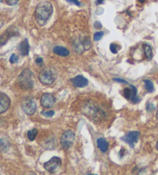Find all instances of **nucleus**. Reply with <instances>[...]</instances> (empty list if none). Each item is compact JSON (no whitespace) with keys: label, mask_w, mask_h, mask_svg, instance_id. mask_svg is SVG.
Returning <instances> with one entry per match:
<instances>
[{"label":"nucleus","mask_w":158,"mask_h":175,"mask_svg":"<svg viewBox=\"0 0 158 175\" xmlns=\"http://www.w3.org/2000/svg\"><path fill=\"white\" fill-rule=\"evenodd\" d=\"M53 13V7L49 1L44 0L39 2L35 10V17L36 22L40 26H44Z\"/></svg>","instance_id":"f257e3e1"},{"label":"nucleus","mask_w":158,"mask_h":175,"mask_svg":"<svg viewBox=\"0 0 158 175\" xmlns=\"http://www.w3.org/2000/svg\"><path fill=\"white\" fill-rule=\"evenodd\" d=\"M18 83L22 89L28 90L33 87V76L30 69H25L22 71L18 77Z\"/></svg>","instance_id":"f03ea898"},{"label":"nucleus","mask_w":158,"mask_h":175,"mask_svg":"<svg viewBox=\"0 0 158 175\" xmlns=\"http://www.w3.org/2000/svg\"><path fill=\"white\" fill-rule=\"evenodd\" d=\"M57 79V73L53 68H45L39 75V81L45 85H52Z\"/></svg>","instance_id":"7ed1b4c3"},{"label":"nucleus","mask_w":158,"mask_h":175,"mask_svg":"<svg viewBox=\"0 0 158 175\" xmlns=\"http://www.w3.org/2000/svg\"><path fill=\"white\" fill-rule=\"evenodd\" d=\"M75 140V134L73 131L68 130L63 133L61 137L60 143L63 150H68L72 147Z\"/></svg>","instance_id":"20e7f679"},{"label":"nucleus","mask_w":158,"mask_h":175,"mask_svg":"<svg viewBox=\"0 0 158 175\" xmlns=\"http://www.w3.org/2000/svg\"><path fill=\"white\" fill-rule=\"evenodd\" d=\"M62 161L61 159L58 157H53L49 160L44 164V168L46 171L51 174H54L57 172L60 168H61Z\"/></svg>","instance_id":"39448f33"},{"label":"nucleus","mask_w":158,"mask_h":175,"mask_svg":"<svg viewBox=\"0 0 158 175\" xmlns=\"http://www.w3.org/2000/svg\"><path fill=\"white\" fill-rule=\"evenodd\" d=\"M22 109L26 114L31 116L35 114L36 110V103L32 98L26 97L22 103Z\"/></svg>","instance_id":"423d86ee"},{"label":"nucleus","mask_w":158,"mask_h":175,"mask_svg":"<svg viewBox=\"0 0 158 175\" xmlns=\"http://www.w3.org/2000/svg\"><path fill=\"white\" fill-rule=\"evenodd\" d=\"M123 97L134 103H137L140 101V98L137 96V89L133 85H130V88H125L123 92Z\"/></svg>","instance_id":"0eeeda50"},{"label":"nucleus","mask_w":158,"mask_h":175,"mask_svg":"<svg viewBox=\"0 0 158 175\" xmlns=\"http://www.w3.org/2000/svg\"><path fill=\"white\" fill-rule=\"evenodd\" d=\"M140 137V133L138 131H130L127 133L126 135L121 137V140L127 143L131 148H134L137 143Z\"/></svg>","instance_id":"6e6552de"},{"label":"nucleus","mask_w":158,"mask_h":175,"mask_svg":"<svg viewBox=\"0 0 158 175\" xmlns=\"http://www.w3.org/2000/svg\"><path fill=\"white\" fill-rule=\"evenodd\" d=\"M56 103V98L51 93H44L41 97L40 103L44 108H51Z\"/></svg>","instance_id":"1a4fd4ad"},{"label":"nucleus","mask_w":158,"mask_h":175,"mask_svg":"<svg viewBox=\"0 0 158 175\" xmlns=\"http://www.w3.org/2000/svg\"><path fill=\"white\" fill-rule=\"evenodd\" d=\"M10 106V99L6 93H0V114L5 113Z\"/></svg>","instance_id":"9d476101"},{"label":"nucleus","mask_w":158,"mask_h":175,"mask_svg":"<svg viewBox=\"0 0 158 175\" xmlns=\"http://www.w3.org/2000/svg\"><path fill=\"white\" fill-rule=\"evenodd\" d=\"M11 28L8 29L6 32H4L3 34L0 35V47H2L5 44H6L7 41L13 36H15L16 35H17V31L14 30H10Z\"/></svg>","instance_id":"9b49d317"},{"label":"nucleus","mask_w":158,"mask_h":175,"mask_svg":"<svg viewBox=\"0 0 158 175\" xmlns=\"http://www.w3.org/2000/svg\"><path fill=\"white\" fill-rule=\"evenodd\" d=\"M71 82L73 83V85L76 87L79 88H83L85 87L88 85V80L86 78L83 77V76H81V75H79V76H76L74 78H73L71 80Z\"/></svg>","instance_id":"f8f14e48"},{"label":"nucleus","mask_w":158,"mask_h":175,"mask_svg":"<svg viewBox=\"0 0 158 175\" xmlns=\"http://www.w3.org/2000/svg\"><path fill=\"white\" fill-rule=\"evenodd\" d=\"M19 49L22 56H27L30 52V44H29L28 39H25L22 43L19 44Z\"/></svg>","instance_id":"ddd939ff"},{"label":"nucleus","mask_w":158,"mask_h":175,"mask_svg":"<svg viewBox=\"0 0 158 175\" xmlns=\"http://www.w3.org/2000/svg\"><path fill=\"white\" fill-rule=\"evenodd\" d=\"M97 147L100 150L101 152L103 153H105L108 150V147H109V143H108L107 140L103 137H100L97 139Z\"/></svg>","instance_id":"4468645a"},{"label":"nucleus","mask_w":158,"mask_h":175,"mask_svg":"<svg viewBox=\"0 0 158 175\" xmlns=\"http://www.w3.org/2000/svg\"><path fill=\"white\" fill-rule=\"evenodd\" d=\"M53 52L55 54L60 56H67L69 55V51L66 48L63 47H60V46L54 47Z\"/></svg>","instance_id":"2eb2a0df"},{"label":"nucleus","mask_w":158,"mask_h":175,"mask_svg":"<svg viewBox=\"0 0 158 175\" xmlns=\"http://www.w3.org/2000/svg\"><path fill=\"white\" fill-rule=\"evenodd\" d=\"M10 142L6 139H0V153H5L10 148Z\"/></svg>","instance_id":"dca6fc26"},{"label":"nucleus","mask_w":158,"mask_h":175,"mask_svg":"<svg viewBox=\"0 0 158 175\" xmlns=\"http://www.w3.org/2000/svg\"><path fill=\"white\" fill-rule=\"evenodd\" d=\"M143 51H144V53H145L146 57L147 58V60H152L153 51H152V48H151V46H149L148 44H143Z\"/></svg>","instance_id":"f3484780"},{"label":"nucleus","mask_w":158,"mask_h":175,"mask_svg":"<svg viewBox=\"0 0 158 175\" xmlns=\"http://www.w3.org/2000/svg\"><path fill=\"white\" fill-rule=\"evenodd\" d=\"M143 83L145 84V88L147 89V91L148 93H152L154 90V84L151 82L150 80H143Z\"/></svg>","instance_id":"a211bd4d"},{"label":"nucleus","mask_w":158,"mask_h":175,"mask_svg":"<svg viewBox=\"0 0 158 175\" xmlns=\"http://www.w3.org/2000/svg\"><path fill=\"white\" fill-rule=\"evenodd\" d=\"M37 134L38 131L36 129H32L31 131H29L28 133H27V136H28L29 140H31V141L35 140L36 136H37Z\"/></svg>","instance_id":"6ab92c4d"},{"label":"nucleus","mask_w":158,"mask_h":175,"mask_svg":"<svg viewBox=\"0 0 158 175\" xmlns=\"http://www.w3.org/2000/svg\"><path fill=\"white\" fill-rule=\"evenodd\" d=\"M120 49V47L117 44H115V43H111L110 46V51H111L113 53H114V54L118 52V51H119Z\"/></svg>","instance_id":"aec40b11"},{"label":"nucleus","mask_w":158,"mask_h":175,"mask_svg":"<svg viewBox=\"0 0 158 175\" xmlns=\"http://www.w3.org/2000/svg\"><path fill=\"white\" fill-rule=\"evenodd\" d=\"M146 110L148 113H152L154 110H156V106L154 105V103L151 102H148L147 103V106H146Z\"/></svg>","instance_id":"412c9836"},{"label":"nucleus","mask_w":158,"mask_h":175,"mask_svg":"<svg viewBox=\"0 0 158 175\" xmlns=\"http://www.w3.org/2000/svg\"><path fill=\"white\" fill-rule=\"evenodd\" d=\"M104 35V32L100 31V32H97L94 34L93 35V39H94V41H99V40H100L101 39L103 38Z\"/></svg>","instance_id":"4be33fe9"},{"label":"nucleus","mask_w":158,"mask_h":175,"mask_svg":"<svg viewBox=\"0 0 158 175\" xmlns=\"http://www.w3.org/2000/svg\"><path fill=\"white\" fill-rule=\"evenodd\" d=\"M41 114L46 117H52V116L55 114V112L53 110H45V111L42 112Z\"/></svg>","instance_id":"5701e85b"},{"label":"nucleus","mask_w":158,"mask_h":175,"mask_svg":"<svg viewBox=\"0 0 158 175\" xmlns=\"http://www.w3.org/2000/svg\"><path fill=\"white\" fill-rule=\"evenodd\" d=\"M18 60H19V56H17L16 54H13L10 58V62L13 64L17 63V62H18Z\"/></svg>","instance_id":"b1692460"},{"label":"nucleus","mask_w":158,"mask_h":175,"mask_svg":"<svg viewBox=\"0 0 158 175\" xmlns=\"http://www.w3.org/2000/svg\"><path fill=\"white\" fill-rule=\"evenodd\" d=\"M19 0H6V2L9 6H15L19 2Z\"/></svg>","instance_id":"393cba45"},{"label":"nucleus","mask_w":158,"mask_h":175,"mask_svg":"<svg viewBox=\"0 0 158 175\" xmlns=\"http://www.w3.org/2000/svg\"><path fill=\"white\" fill-rule=\"evenodd\" d=\"M35 63L38 64V65H42L43 64V58L38 57L35 59Z\"/></svg>","instance_id":"a878e982"},{"label":"nucleus","mask_w":158,"mask_h":175,"mask_svg":"<svg viewBox=\"0 0 158 175\" xmlns=\"http://www.w3.org/2000/svg\"><path fill=\"white\" fill-rule=\"evenodd\" d=\"M114 81H116V82H118V83H127V81H126V80H123V79H120V78H114Z\"/></svg>","instance_id":"bb28decb"},{"label":"nucleus","mask_w":158,"mask_h":175,"mask_svg":"<svg viewBox=\"0 0 158 175\" xmlns=\"http://www.w3.org/2000/svg\"><path fill=\"white\" fill-rule=\"evenodd\" d=\"M94 27L96 29H101L102 28V25L100 22H96L94 23Z\"/></svg>","instance_id":"cd10ccee"},{"label":"nucleus","mask_w":158,"mask_h":175,"mask_svg":"<svg viewBox=\"0 0 158 175\" xmlns=\"http://www.w3.org/2000/svg\"><path fill=\"white\" fill-rule=\"evenodd\" d=\"M67 1L69 2H71V3L75 4V5H76V6H78L80 5V2H79L78 0H67Z\"/></svg>","instance_id":"c85d7f7f"},{"label":"nucleus","mask_w":158,"mask_h":175,"mask_svg":"<svg viewBox=\"0 0 158 175\" xmlns=\"http://www.w3.org/2000/svg\"><path fill=\"white\" fill-rule=\"evenodd\" d=\"M105 0H97V2H96V4L97 5H100V4H102L103 2H104Z\"/></svg>","instance_id":"c756f323"},{"label":"nucleus","mask_w":158,"mask_h":175,"mask_svg":"<svg viewBox=\"0 0 158 175\" xmlns=\"http://www.w3.org/2000/svg\"><path fill=\"white\" fill-rule=\"evenodd\" d=\"M140 3H143V2H145V0H138Z\"/></svg>","instance_id":"7c9ffc66"},{"label":"nucleus","mask_w":158,"mask_h":175,"mask_svg":"<svg viewBox=\"0 0 158 175\" xmlns=\"http://www.w3.org/2000/svg\"><path fill=\"white\" fill-rule=\"evenodd\" d=\"M156 117H157V120H158V109H157V114H156Z\"/></svg>","instance_id":"2f4dec72"},{"label":"nucleus","mask_w":158,"mask_h":175,"mask_svg":"<svg viewBox=\"0 0 158 175\" xmlns=\"http://www.w3.org/2000/svg\"><path fill=\"white\" fill-rule=\"evenodd\" d=\"M157 149L158 151V140H157Z\"/></svg>","instance_id":"473e14b6"},{"label":"nucleus","mask_w":158,"mask_h":175,"mask_svg":"<svg viewBox=\"0 0 158 175\" xmlns=\"http://www.w3.org/2000/svg\"><path fill=\"white\" fill-rule=\"evenodd\" d=\"M2 2V0H0V2Z\"/></svg>","instance_id":"72a5a7b5"}]
</instances>
